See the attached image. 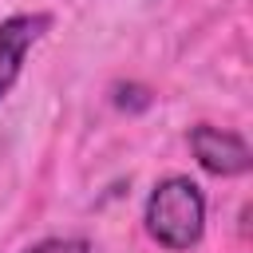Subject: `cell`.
I'll return each instance as SVG.
<instances>
[{
	"label": "cell",
	"instance_id": "1",
	"mask_svg": "<svg viewBox=\"0 0 253 253\" xmlns=\"http://www.w3.org/2000/svg\"><path fill=\"white\" fill-rule=\"evenodd\" d=\"M142 221H146V233L162 249H170V253L194 249L206 233V194H202V186L186 174H166L162 182H154Z\"/></svg>",
	"mask_w": 253,
	"mask_h": 253
},
{
	"label": "cell",
	"instance_id": "2",
	"mask_svg": "<svg viewBox=\"0 0 253 253\" xmlns=\"http://www.w3.org/2000/svg\"><path fill=\"white\" fill-rule=\"evenodd\" d=\"M186 142H190V154L198 158V166L206 174H213V178H241L253 166V150L237 130L198 123V126H190Z\"/></svg>",
	"mask_w": 253,
	"mask_h": 253
},
{
	"label": "cell",
	"instance_id": "3",
	"mask_svg": "<svg viewBox=\"0 0 253 253\" xmlns=\"http://www.w3.org/2000/svg\"><path fill=\"white\" fill-rule=\"evenodd\" d=\"M51 32V16L47 12H16L8 20H0V103L12 95V87L24 75L28 51Z\"/></svg>",
	"mask_w": 253,
	"mask_h": 253
},
{
	"label": "cell",
	"instance_id": "4",
	"mask_svg": "<svg viewBox=\"0 0 253 253\" xmlns=\"http://www.w3.org/2000/svg\"><path fill=\"white\" fill-rule=\"evenodd\" d=\"M111 103L119 111H126V115H138V111H146L154 103V91L142 87V83H115L111 87Z\"/></svg>",
	"mask_w": 253,
	"mask_h": 253
},
{
	"label": "cell",
	"instance_id": "5",
	"mask_svg": "<svg viewBox=\"0 0 253 253\" xmlns=\"http://www.w3.org/2000/svg\"><path fill=\"white\" fill-rule=\"evenodd\" d=\"M20 253H91V241L87 237H43Z\"/></svg>",
	"mask_w": 253,
	"mask_h": 253
}]
</instances>
